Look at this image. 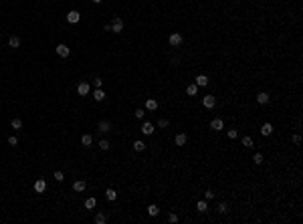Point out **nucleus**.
<instances>
[{
  "instance_id": "obj_3",
  "label": "nucleus",
  "mask_w": 303,
  "mask_h": 224,
  "mask_svg": "<svg viewBox=\"0 0 303 224\" xmlns=\"http://www.w3.org/2000/svg\"><path fill=\"white\" fill-rule=\"evenodd\" d=\"M57 55H59V57H63V59H67L71 55V49L67 45H57Z\"/></svg>"
},
{
  "instance_id": "obj_27",
  "label": "nucleus",
  "mask_w": 303,
  "mask_h": 224,
  "mask_svg": "<svg viewBox=\"0 0 303 224\" xmlns=\"http://www.w3.org/2000/svg\"><path fill=\"white\" fill-rule=\"evenodd\" d=\"M97 145H99V149H103V152H107V149H109V141L107 139H101Z\"/></svg>"
},
{
  "instance_id": "obj_43",
  "label": "nucleus",
  "mask_w": 303,
  "mask_h": 224,
  "mask_svg": "<svg viewBox=\"0 0 303 224\" xmlns=\"http://www.w3.org/2000/svg\"><path fill=\"white\" fill-rule=\"evenodd\" d=\"M0 42H2V38H0Z\"/></svg>"
},
{
  "instance_id": "obj_38",
  "label": "nucleus",
  "mask_w": 303,
  "mask_h": 224,
  "mask_svg": "<svg viewBox=\"0 0 303 224\" xmlns=\"http://www.w3.org/2000/svg\"><path fill=\"white\" fill-rule=\"evenodd\" d=\"M293 144L299 145V144H301V135H297V133H295V135H293Z\"/></svg>"
},
{
  "instance_id": "obj_36",
  "label": "nucleus",
  "mask_w": 303,
  "mask_h": 224,
  "mask_svg": "<svg viewBox=\"0 0 303 224\" xmlns=\"http://www.w3.org/2000/svg\"><path fill=\"white\" fill-rule=\"evenodd\" d=\"M227 210H228V206L224 204V202H222V204H218V212H220V214H224Z\"/></svg>"
},
{
  "instance_id": "obj_2",
  "label": "nucleus",
  "mask_w": 303,
  "mask_h": 224,
  "mask_svg": "<svg viewBox=\"0 0 303 224\" xmlns=\"http://www.w3.org/2000/svg\"><path fill=\"white\" fill-rule=\"evenodd\" d=\"M182 41H184V38H182L180 32H172V34H170V45H172V46H180Z\"/></svg>"
},
{
  "instance_id": "obj_6",
  "label": "nucleus",
  "mask_w": 303,
  "mask_h": 224,
  "mask_svg": "<svg viewBox=\"0 0 303 224\" xmlns=\"http://www.w3.org/2000/svg\"><path fill=\"white\" fill-rule=\"evenodd\" d=\"M210 129H214V131L224 129V121H222V119H212V121H210Z\"/></svg>"
},
{
  "instance_id": "obj_33",
  "label": "nucleus",
  "mask_w": 303,
  "mask_h": 224,
  "mask_svg": "<svg viewBox=\"0 0 303 224\" xmlns=\"http://www.w3.org/2000/svg\"><path fill=\"white\" fill-rule=\"evenodd\" d=\"M135 117H138V119H144V115H146V111H144V109H135Z\"/></svg>"
},
{
  "instance_id": "obj_12",
  "label": "nucleus",
  "mask_w": 303,
  "mask_h": 224,
  "mask_svg": "<svg viewBox=\"0 0 303 224\" xmlns=\"http://www.w3.org/2000/svg\"><path fill=\"white\" fill-rule=\"evenodd\" d=\"M196 85H198V87H206V85H208V77L206 75H198V77H196Z\"/></svg>"
},
{
  "instance_id": "obj_31",
  "label": "nucleus",
  "mask_w": 303,
  "mask_h": 224,
  "mask_svg": "<svg viewBox=\"0 0 303 224\" xmlns=\"http://www.w3.org/2000/svg\"><path fill=\"white\" fill-rule=\"evenodd\" d=\"M227 135L230 137V139H237V135H238V131H237V129H228V131H227Z\"/></svg>"
},
{
  "instance_id": "obj_17",
  "label": "nucleus",
  "mask_w": 303,
  "mask_h": 224,
  "mask_svg": "<svg viewBox=\"0 0 303 224\" xmlns=\"http://www.w3.org/2000/svg\"><path fill=\"white\" fill-rule=\"evenodd\" d=\"M261 133H263V135H271V133H273V125H271V123H263V125H261Z\"/></svg>"
},
{
  "instance_id": "obj_10",
  "label": "nucleus",
  "mask_w": 303,
  "mask_h": 224,
  "mask_svg": "<svg viewBox=\"0 0 303 224\" xmlns=\"http://www.w3.org/2000/svg\"><path fill=\"white\" fill-rule=\"evenodd\" d=\"M142 133H144V135H152V133H154V125H152L150 121H146L142 125Z\"/></svg>"
},
{
  "instance_id": "obj_40",
  "label": "nucleus",
  "mask_w": 303,
  "mask_h": 224,
  "mask_svg": "<svg viewBox=\"0 0 303 224\" xmlns=\"http://www.w3.org/2000/svg\"><path fill=\"white\" fill-rule=\"evenodd\" d=\"M168 220H170V222H178V214H174V212H172V214L168 216Z\"/></svg>"
},
{
  "instance_id": "obj_9",
  "label": "nucleus",
  "mask_w": 303,
  "mask_h": 224,
  "mask_svg": "<svg viewBox=\"0 0 303 224\" xmlns=\"http://www.w3.org/2000/svg\"><path fill=\"white\" fill-rule=\"evenodd\" d=\"M81 144H83L85 148H89V145L93 144V135H91V133H85V135H81Z\"/></svg>"
},
{
  "instance_id": "obj_11",
  "label": "nucleus",
  "mask_w": 303,
  "mask_h": 224,
  "mask_svg": "<svg viewBox=\"0 0 303 224\" xmlns=\"http://www.w3.org/2000/svg\"><path fill=\"white\" fill-rule=\"evenodd\" d=\"M45 188H46V184H45V180H37V182H35V192H38V194H42V192H45Z\"/></svg>"
},
{
  "instance_id": "obj_22",
  "label": "nucleus",
  "mask_w": 303,
  "mask_h": 224,
  "mask_svg": "<svg viewBox=\"0 0 303 224\" xmlns=\"http://www.w3.org/2000/svg\"><path fill=\"white\" fill-rule=\"evenodd\" d=\"M196 208H198V212H202V214H204V212L208 210V202H206V200H200L198 204H196Z\"/></svg>"
},
{
  "instance_id": "obj_37",
  "label": "nucleus",
  "mask_w": 303,
  "mask_h": 224,
  "mask_svg": "<svg viewBox=\"0 0 303 224\" xmlns=\"http://www.w3.org/2000/svg\"><path fill=\"white\" fill-rule=\"evenodd\" d=\"M158 127H168V119H162V117H160V121H158Z\"/></svg>"
},
{
  "instance_id": "obj_21",
  "label": "nucleus",
  "mask_w": 303,
  "mask_h": 224,
  "mask_svg": "<svg viewBox=\"0 0 303 224\" xmlns=\"http://www.w3.org/2000/svg\"><path fill=\"white\" fill-rule=\"evenodd\" d=\"M95 206H97V200H95V198H87V200H85V208H87V210H93Z\"/></svg>"
},
{
  "instance_id": "obj_24",
  "label": "nucleus",
  "mask_w": 303,
  "mask_h": 224,
  "mask_svg": "<svg viewBox=\"0 0 303 224\" xmlns=\"http://www.w3.org/2000/svg\"><path fill=\"white\" fill-rule=\"evenodd\" d=\"M105 222H107V216L101 214V212H97L95 214V224H105Z\"/></svg>"
},
{
  "instance_id": "obj_39",
  "label": "nucleus",
  "mask_w": 303,
  "mask_h": 224,
  "mask_svg": "<svg viewBox=\"0 0 303 224\" xmlns=\"http://www.w3.org/2000/svg\"><path fill=\"white\" fill-rule=\"evenodd\" d=\"M93 85H95V89H101V85H103V81H101V79H95V81H93Z\"/></svg>"
},
{
  "instance_id": "obj_34",
  "label": "nucleus",
  "mask_w": 303,
  "mask_h": 224,
  "mask_svg": "<svg viewBox=\"0 0 303 224\" xmlns=\"http://www.w3.org/2000/svg\"><path fill=\"white\" fill-rule=\"evenodd\" d=\"M253 162L255 163H263V156H261V153H255V156H253Z\"/></svg>"
},
{
  "instance_id": "obj_32",
  "label": "nucleus",
  "mask_w": 303,
  "mask_h": 224,
  "mask_svg": "<svg viewBox=\"0 0 303 224\" xmlns=\"http://www.w3.org/2000/svg\"><path fill=\"white\" fill-rule=\"evenodd\" d=\"M8 145H12V148H16V145H18V139H16L14 135H12V137H8Z\"/></svg>"
},
{
  "instance_id": "obj_16",
  "label": "nucleus",
  "mask_w": 303,
  "mask_h": 224,
  "mask_svg": "<svg viewBox=\"0 0 303 224\" xmlns=\"http://www.w3.org/2000/svg\"><path fill=\"white\" fill-rule=\"evenodd\" d=\"M105 198H107L109 202H113L115 198H117V192H115L113 188H107V190H105Z\"/></svg>"
},
{
  "instance_id": "obj_7",
  "label": "nucleus",
  "mask_w": 303,
  "mask_h": 224,
  "mask_svg": "<svg viewBox=\"0 0 303 224\" xmlns=\"http://www.w3.org/2000/svg\"><path fill=\"white\" fill-rule=\"evenodd\" d=\"M109 129H111V123H109V121H99V123H97V131L107 133Z\"/></svg>"
},
{
  "instance_id": "obj_4",
  "label": "nucleus",
  "mask_w": 303,
  "mask_h": 224,
  "mask_svg": "<svg viewBox=\"0 0 303 224\" xmlns=\"http://www.w3.org/2000/svg\"><path fill=\"white\" fill-rule=\"evenodd\" d=\"M67 20H69L71 24H77L81 20V14L77 10H69V12H67Z\"/></svg>"
},
{
  "instance_id": "obj_41",
  "label": "nucleus",
  "mask_w": 303,
  "mask_h": 224,
  "mask_svg": "<svg viewBox=\"0 0 303 224\" xmlns=\"http://www.w3.org/2000/svg\"><path fill=\"white\" fill-rule=\"evenodd\" d=\"M93 2H95V4H99V2H101V0H93Z\"/></svg>"
},
{
  "instance_id": "obj_30",
  "label": "nucleus",
  "mask_w": 303,
  "mask_h": 224,
  "mask_svg": "<svg viewBox=\"0 0 303 224\" xmlns=\"http://www.w3.org/2000/svg\"><path fill=\"white\" fill-rule=\"evenodd\" d=\"M53 178L57 180V182H63V180H65V176H63V172H59V170H57V172H55V176H53Z\"/></svg>"
},
{
  "instance_id": "obj_23",
  "label": "nucleus",
  "mask_w": 303,
  "mask_h": 224,
  "mask_svg": "<svg viewBox=\"0 0 303 224\" xmlns=\"http://www.w3.org/2000/svg\"><path fill=\"white\" fill-rule=\"evenodd\" d=\"M148 214H150V216H158V214H160V208H158L156 204H150L148 206Z\"/></svg>"
},
{
  "instance_id": "obj_29",
  "label": "nucleus",
  "mask_w": 303,
  "mask_h": 224,
  "mask_svg": "<svg viewBox=\"0 0 303 224\" xmlns=\"http://www.w3.org/2000/svg\"><path fill=\"white\" fill-rule=\"evenodd\" d=\"M242 145H245V148H253V139H251L249 135H245L242 137Z\"/></svg>"
},
{
  "instance_id": "obj_19",
  "label": "nucleus",
  "mask_w": 303,
  "mask_h": 224,
  "mask_svg": "<svg viewBox=\"0 0 303 224\" xmlns=\"http://www.w3.org/2000/svg\"><path fill=\"white\" fill-rule=\"evenodd\" d=\"M257 103H259V105L269 103V95H267V93H259V95H257Z\"/></svg>"
},
{
  "instance_id": "obj_5",
  "label": "nucleus",
  "mask_w": 303,
  "mask_h": 224,
  "mask_svg": "<svg viewBox=\"0 0 303 224\" xmlns=\"http://www.w3.org/2000/svg\"><path fill=\"white\" fill-rule=\"evenodd\" d=\"M202 105L206 107V109H212V107L216 105V97H212V95H206L202 99Z\"/></svg>"
},
{
  "instance_id": "obj_35",
  "label": "nucleus",
  "mask_w": 303,
  "mask_h": 224,
  "mask_svg": "<svg viewBox=\"0 0 303 224\" xmlns=\"http://www.w3.org/2000/svg\"><path fill=\"white\" fill-rule=\"evenodd\" d=\"M204 198H206V200H212V198H214V192H212V190H206V192H204Z\"/></svg>"
},
{
  "instance_id": "obj_26",
  "label": "nucleus",
  "mask_w": 303,
  "mask_h": 224,
  "mask_svg": "<svg viewBox=\"0 0 303 224\" xmlns=\"http://www.w3.org/2000/svg\"><path fill=\"white\" fill-rule=\"evenodd\" d=\"M93 97H95V101H103V99H105V93L101 91V89H95V93H93Z\"/></svg>"
},
{
  "instance_id": "obj_20",
  "label": "nucleus",
  "mask_w": 303,
  "mask_h": 224,
  "mask_svg": "<svg viewBox=\"0 0 303 224\" xmlns=\"http://www.w3.org/2000/svg\"><path fill=\"white\" fill-rule=\"evenodd\" d=\"M8 45H10L12 49H18V46H20V38L18 37H10V38H8Z\"/></svg>"
},
{
  "instance_id": "obj_25",
  "label": "nucleus",
  "mask_w": 303,
  "mask_h": 224,
  "mask_svg": "<svg viewBox=\"0 0 303 224\" xmlns=\"http://www.w3.org/2000/svg\"><path fill=\"white\" fill-rule=\"evenodd\" d=\"M134 149H135V152H144V149H146V144H144L142 139L134 141Z\"/></svg>"
},
{
  "instance_id": "obj_14",
  "label": "nucleus",
  "mask_w": 303,
  "mask_h": 224,
  "mask_svg": "<svg viewBox=\"0 0 303 224\" xmlns=\"http://www.w3.org/2000/svg\"><path fill=\"white\" fill-rule=\"evenodd\" d=\"M85 188H87V184H85L83 180H77V182L73 184V190H75V192H83Z\"/></svg>"
},
{
  "instance_id": "obj_8",
  "label": "nucleus",
  "mask_w": 303,
  "mask_h": 224,
  "mask_svg": "<svg viewBox=\"0 0 303 224\" xmlns=\"http://www.w3.org/2000/svg\"><path fill=\"white\" fill-rule=\"evenodd\" d=\"M77 93H79L81 97L87 95V93H89V83H79V85H77Z\"/></svg>"
},
{
  "instance_id": "obj_18",
  "label": "nucleus",
  "mask_w": 303,
  "mask_h": 224,
  "mask_svg": "<svg viewBox=\"0 0 303 224\" xmlns=\"http://www.w3.org/2000/svg\"><path fill=\"white\" fill-rule=\"evenodd\" d=\"M146 109L156 111L158 109V101H156V99H148V101H146Z\"/></svg>"
},
{
  "instance_id": "obj_42",
  "label": "nucleus",
  "mask_w": 303,
  "mask_h": 224,
  "mask_svg": "<svg viewBox=\"0 0 303 224\" xmlns=\"http://www.w3.org/2000/svg\"><path fill=\"white\" fill-rule=\"evenodd\" d=\"M237 2H241V0H237Z\"/></svg>"
},
{
  "instance_id": "obj_13",
  "label": "nucleus",
  "mask_w": 303,
  "mask_h": 224,
  "mask_svg": "<svg viewBox=\"0 0 303 224\" xmlns=\"http://www.w3.org/2000/svg\"><path fill=\"white\" fill-rule=\"evenodd\" d=\"M176 145H186V141H188V137H186V133H178L176 135Z\"/></svg>"
},
{
  "instance_id": "obj_1",
  "label": "nucleus",
  "mask_w": 303,
  "mask_h": 224,
  "mask_svg": "<svg viewBox=\"0 0 303 224\" xmlns=\"http://www.w3.org/2000/svg\"><path fill=\"white\" fill-rule=\"evenodd\" d=\"M109 27H111V31L113 32H123V20L121 18H119V16H115V18L111 20V24H109Z\"/></svg>"
},
{
  "instance_id": "obj_15",
  "label": "nucleus",
  "mask_w": 303,
  "mask_h": 224,
  "mask_svg": "<svg viewBox=\"0 0 303 224\" xmlns=\"http://www.w3.org/2000/svg\"><path fill=\"white\" fill-rule=\"evenodd\" d=\"M186 93H188L190 97H196V93H198V85H196V83L188 85V87H186Z\"/></svg>"
},
{
  "instance_id": "obj_28",
  "label": "nucleus",
  "mask_w": 303,
  "mask_h": 224,
  "mask_svg": "<svg viewBox=\"0 0 303 224\" xmlns=\"http://www.w3.org/2000/svg\"><path fill=\"white\" fill-rule=\"evenodd\" d=\"M10 125L14 127V129H20V127H22V121H20L18 117H14V119H12V121H10Z\"/></svg>"
}]
</instances>
